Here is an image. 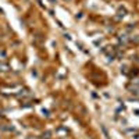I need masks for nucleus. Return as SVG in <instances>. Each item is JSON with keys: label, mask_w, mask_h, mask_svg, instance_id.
Segmentation results:
<instances>
[{"label": "nucleus", "mask_w": 139, "mask_h": 139, "mask_svg": "<svg viewBox=\"0 0 139 139\" xmlns=\"http://www.w3.org/2000/svg\"><path fill=\"white\" fill-rule=\"evenodd\" d=\"M8 70V65L3 64V63H0V71H7Z\"/></svg>", "instance_id": "f257e3e1"}, {"label": "nucleus", "mask_w": 139, "mask_h": 139, "mask_svg": "<svg viewBox=\"0 0 139 139\" xmlns=\"http://www.w3.org/2000/svg\"><path fill=\"white\" fill-rule=\"evenodd\" d=\"M43 138L49 139V138H50V132H46V134H43Z\"/></svg>", "instance_id": "f03ea898"}]
</instances>
